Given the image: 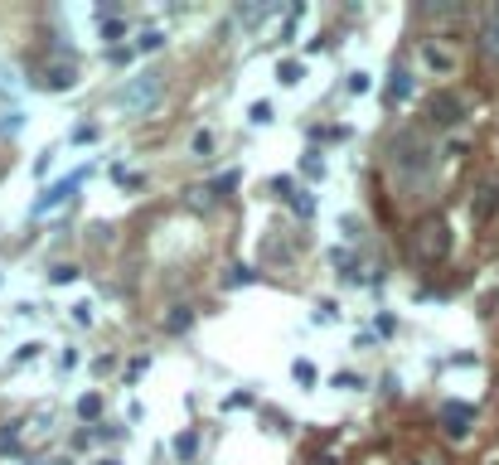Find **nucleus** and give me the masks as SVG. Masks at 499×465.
<instances>
[{"mask_svg":"<svg viewBox=\"0 0 499 465\" xmlns=\"http://www.w3.org/2000/svg\"><path fill=\"white\" fill-rule=\"evenodd\" d=\"M446 252H451V223L446 219H422L412 228V262L437 267V262H446Z\"/></svg>","mask_w":499,"mask_h":465,"instance_id":"nucleus-1","label":"nucleus"},{"mask_svg":"<svg viewBox=\"0 0 499 465\" xmlns=\"http://www.w3.org/2000/svg\"><path fill=\"white\" fill-rule=\"evenodd\" d=\"M160 73H141V78H131L121 92H116V107L121 111H146V107H155L160 102Z\"/></svg>","mask_w":499,"mask_h":465,"instance_id":"nucleus-2","label":"nucleus"},{"mask_svg":"<svg viewBox=\"0 0 499 465\" xmlns=\"http://www.w3.org/2000/svg\"><path fill=\"white\" fill-rule=\"evenodd\" d=\"M83 180H87V170H78V175H68V180H58V185H49V190H44V194H39V199H34V209H29V214H34V219H44V214H54L58 204H68L73 194L83 190Z\"/></svg>","mask_w":499,"mask_h":465,"instance_id":"nucleus-3","label":"nucleus"},{"mask_svg":"<svg viewBox=\"0 0 499 465\" xmlns=\"http://www.w3.org/2000/svg\"><path fill=\"white\" fill-rule=\"evenodd\" d=\"M471 422H475V407H471V403H446V407H442V432L451 441H466V437H471Z\"/></svg>","mask_w":499,"mask_h":465,"instance_id":"nucleus-4","label":"nucleus"},{"mask_svg":"<svg viewBox=\"0 0 499 465\" xmlns=\"http://www.w3.org/2000/svg\"><path fill=\"white\" fill-rule=\"evenodd\" d=\"M427 121H432V126H456V121H461V102H456L451 92L427 97Z\"/></svg>","mask_w":499,"mask_h":465,"instance_id":"nucleus-5","label":"nucleus"},{"mask_svg":"<svg viewBox=\"0 0 499 465\" xmlns=\"http://www.w3.org/2000/svg\"><path fill=\"white\" fill-rule=\"evenodd\" d=\"M44 92H68V87H78V68L73 63H49L44 68V78H39Z\"/></svg>","mask_w":499,"mask_h":465,"instance_id":"nucleus-6","label":"nucleus"},{"mask_svg":"<svg viewBox=\"0 0 499 465\" xmlns=\"http://www.w3.org/2000/svg\"><path fill=\"white\" fill-rule=\"evenodd\" d=\"M272 190H281V194H286V204H291V214H301V219H315V194H310V190H296L291 180H277Z\"/></svg>","mask_w":499,"mask_h":465,"instance_id":"nucleus-7","label":"nucleus"},{"mask_svg":"<svg viewBox=\"0 0 499 465\" xmlns=\"http://www.w3.org/2000/svg\"><path fill=\"white\" fill-rule=\"evenodd\" d=\"M170 451H175V461H185V465H190V461L199 456V432H180V437L170 441Z\"/></svg>","mask_w":499,"mask_h":465,"instance_id":"nucleus-8","label":"nucleus"},{"mask_svg":"<svg viewBox=\"0 0 499 465\" xmlns=\"http://www.w3.org/2000/svg\"><path fill=\"white\" fill-rule=\"evenodd\" d=\"M412 97V73L407 68H393V82H388V102H407Z\"/></svg>","mask_w":499,"mask_h":465,"instance_id":"nucleus-9","label":"nucleus"},{"mask_svg":"<svg viewBox=\"0 0 499 465\" xmlns=\"http://www.w3.org/2000/svg\"><path fill=\"white\" fill-rule=\"evenodd\" d=\"M190 325H194V310H190V305H170V315H165V329H170V334H185Z\"/></svg>","mask_w":499,"mask_h":465,"instance_id":"nucleus-10","label":"nucleus"},{"mask_svg":"<svg viewBox=\"0 0 499 465\" xmlns=\"http://www.w3.org/2000/svg\"><path fill=\"white\" fill-rule=\"evenodd\" d=\"M97 34H102V44H111V49H121V34H126V20H121V15H111V20H102V25H97Z\"/></svg>","mask_w":499,"mask_h":465,"instance_id":"nucleus-11","label":"nucleus"},{"mask_svg":"<svg viewBox=\"0 0 499 465\" xmlns=\"http://www.w3.org/2000/svg\"><path fill=\"white\" fill-rule=\"evenodd\" d=\"M155 49H165V34L160 29H146V34L131 39V54H155Z\"/></svg>","mask_w":499,"mask_h":465,"instance_id":"nucleus-12","label":"nucleus"},{"mask_svg":"<svg viewBox=\"0 0 499 465\" xmlns=\"http://www.w3.org/2000/svg\"><path fill=\"white\" fill-rule=\"evenodd\" d=\"M301 78H305V63H296V58H281L277 63V82L281 87H296Z\"/></svg>","mask_w":499,"mask_h":465,"instance_id":"nucleus-13","label":"nucleus"},{"mask_svg":"<svg viewBox=\"0 0 499 465\" xmlns=\"http://www.w3.org/2000/svg\"><path fill=\"white\" fill-rule=\"evenodd\" d=\"M248 121L252 126H272V121H277V107H272L267 97H257V102L248 107Z\"/></svg>","mask_w":499,"mask_h":465,"instance_id":"nucleus-14","label":"nucleus"},{"mask_svg":"<svg viewBox=\"0 0 499 465\" xmlns=\"http://www.w3.org/2000/svg\"><path fill=\"white\" fill-rule=\"evenodd\" d=\"M291 378H296L301 388H315L320 383V368H315L310 359H296V363H291Z\"/></svg>","mask_w":499,"mask_h":465,"instance_id":"nucleus-15","label":"nucleus"},{"mask_svg":"<svg viewBox=\"0 0 499 465\" xmlns=\"http://www.w3.org/2000/svg\"><path fill=\"white\" fill-rule=\"evenodd\" d=\"M422 63H427L432 73H451V58H446L437 44H422Z\"/></svg>","mask_w":499,"mask_h":465,"instance_id":"nucleus-16","label":"nucleus"},{"mask_svg":"<svg viewBox=\"0 0 499 465\" xmlns=\"http://www.w3.org/2000/svg\"><path fill=\"white\" fill-rule=\"evenodd\" d=\"M78 267H73V262H58V267H49V286H73V281H78Z\"/></svg>","mask_w":499,"mask_h":465,"instance_id":"nucleus-17","label":"nucleus"},{"mask_svg":"<svg viewBox=\"0 0 499 465\" xmlns=\"http://www.w3.org/2000/svg\"><path fill=\"white\" fill-rule=\"evenodd\" d=\"M78 417H83V422H97V417H102V393H83V398H78Z\"/></svg>","mask_w":499,"mask_h":465,"instance_id":"nucleus-18","label":"nucleus"},{"mask_svg":"<svg viewBox=\"0 0 499 465\" xmlns=\"http://www.w3.org/2000/svg\"><path fill=\"white\" fill-rule=\"evenodd\" d=\"M301 20H305V5H296V10H291V15H286V25H281L277 44H291V39H296V29H301Z\"/></svg>","mask_w":499,"mask_h":465,"instance_id":"nucleus-19","label":"nucleus"},{"mask_svg":"<svg viewBox=\"0 0 499 465\" xmlns=\"http://www.w3.org/2000/svg\"><path fill=\"white\" fill-rule=\"evenodd\" d=\"M73 325H78V329H92V325H97V305H92V301H78V305H73Z\"/></svg>","mask_w":499,"mask_h":465,"instance_id":"nucleus-20","label":"nucleus"},{"mask_svg":"<svg viewBox=\"0 0 499 465\" xmlns=\"http://www.w3.org/2000/svg\"><path fill=\"white\" fill-rule=\"evenodd\" d=\"M301 170H305V180H325V160H320L315 151H305V155H301Z\"/></svg>","mask_w":499,"mask_h":465,"instance_id":"nucleus-21","label":"nucleus"},{"mask_svg":"<svg viewBox=\"0 0 499 465\" xmlns=\"http://www.w3.org/2000/svg\"><path fill=\"white\" fill-rule=\"evenodd\" d=\"M111 180H116L121 190H141V185H146V175H136V170H121V165L111 170Z\"/></svg>","mask_w":499,"mask_h":465,"instance_id":"nucleus-22","label":"nucleus"},{"mask_svg":"<svg viewBox=\"0 0 499 465\" xmlns=\"http://www.w3.org/2000/svg\"><path fill=\"white\" fill-rule=\"evenodd\" d=\"M190 151H194V155H214V131H194V136H190Z\"/></svg>","mask_w":499,"mask_h":465,"instance_id":"nucleus-23","label":"nucleus"},{"mask_svg":"<svg viewBox=\"0 0 499 465\" xmlns=\"http://www.w3.org/2000/svg\"><path fill=\"white\" fill-rule=\"evenodd\" d=\"M39 354H44V344H39V339H29V344H20V349H15V363H34Z\"/></svg>","mask_w":499,"mask_h":465,"instance_id":"nucleus-24","label":"nucleus"},{"mask_svg":"<svg viewBox=\"0 0 499 465\" xmlns=\"http://www.w3.org/2000/svg\"><path fill=\"white\" fill-rule=\"evenodd\" d=\"M485 54L499 58V20H490V25H485Z\"/></svg>","mask_w":499,"mask_h":465,"instance_id":"nucleus-25","label":"nucleus"},{"mask_svg":"<svg viewBox=\"0 0 499 465\" xmlns=\"http://www.w3.org/2000/svg\"><path fill=\"white\" fill-rule=\"evenodd\" d=\"M248 281H257V272H248V267H233L223 276V286H248Z\"/></svg>","mask_w":499,"mask_h":465,"instance_id":"nucleus-26","label":"nucleus"},{"mask_svg":"<svg viewBox=\"0 0 499 465\" xmlns=\"http://www.w3.org/2000/svg\"><path fill=\"white\" fill-rule=\"evenodd\" d=\"M330 383H334V388H344V393H359V388H363V378H359V373H334Z\"/></svg>","mask_w":499,"mask_h":465,"instance_id":"nucleus-27","label":"nucleus"},{"mask_svg":"<svg viewBox=\"0 0 499 465\" xmlns=\"http://www.w3.org/2000/svg\"><path fill=\"white\" fill-rule=\"evenodd\" d=\"M78 363H83V354H78V349H63V354H58V373H73Z\"/></svg>","mask_w":499,"mask_h":465,"instance_id":"nucleus-28","label":"nucleus"},{"mask_svg":"<svg viewBox=\"0 0 499 465\" xmlns=\"http://www.w3.org/2000/svg\"><path fill=\"white\" fill-rule=\"evenodd\" d=\"M146 368H150V359H146V354H136L131 363H126V383H136V378L146 373Z\"/></svg>","mask_w":499,"mask_h":465,"instance_id":"nucleus-29","label":"nucleus"},{"mask_svg":"<svg viewBox=\"0 0 499 465\" xmlns=\"http://www.w3.org/2000/svg\"><path fill=\"white\" fill-rule=\"evenodd\" d=\"M490 209H499V185H490V190H485V199H480V209H475V214H480V219H485V214H490Z\"/></svg>","mask_w":499,"mask_h":465,"instance_id":"nucleus-30","label":"nucleus"},{"mask_svg":"<svg viewBox=\"0 0 499 465\" xmlns=\"http://www.w3.org/2000/svg\"><path fill=\"white\" fill-rule=\"evenodd\" d=\"M73 146H92V141H97V126H92V121H87V126H78V131H73Z\"/></svg>","mask_w":499,"mask_h":465,"instance_id":"nucleus-31","label":"nucleus"},{"mask_svg":"<svg viewBox=\"0 0 499 465\" xmlns=\"http://www.w3.org/2000/svg\"><path fill=\"white\" fill-rule=\"evenodd\" d=\"M131 44H121V49H107V63H116V68H121V63H131Z\"/></svg>","mask_w":499,"mask_h":465,"instance_id":"nucleus-32","label":"nucleus"},{"mask_svg":"<svg viewBox=\"0 0 499 465\" xmlns=\"http://www.w3.org/2000/svg\"><path fill=\"white\" fill-rule=\"evenodd\" d=\"M349 92L363 97V92H368V73H349Z\"/></svg>","mask_w":499,"mask_h":465,"instance_id":"nucleus-33","label":"nucleus"},{"mask_svg":"<svg viewBox=\"0 0 499 465\" xmlns=\"http://www.w3.org/2000/svg\"><path fill=\"white\" fill-rule=\"evenodd\" d=\"M373 329H378V334H393V329H397V320H393V315H378V320H373Z\"/></svg>","mask_w":499,"mask_h":465,"instance_id":"nucleus-34","label":"nucleus"},{"mask_svg":"<svg viewBox=\"0 0 499 465\" xmlns=\"http://www.w3.org/2000/svg\"><path fill=\"white\" fill-rule=\"evenodd\" d=\"M97 465H126V461H116V456H102V461H97Z\"/></svg>","mask_w":499,"mask_h":465,"instance_id":"nucleus-35","label":"nucleus"},{"mask_svg":"<svg viewBox=\"0 0 499 465\" xmlns=\"http://www.w3.org/2000/svg\"><path fill=\"white\" fill-rule=\"evenodd\" d=\"M315 465H339V461H334V456H320V461H315Z\"/></svg>","mask_w":499,"mask_h":465,"instance_id":"nucleus-36","label":"nucleus"},{"mask_svg":"<svg viewBox=\"0 0 499 465\" xmlns=\"http://www.w3.org/2000/svg\"><path fill=\"white\" fill-rule=\"evenodd\" d=\"M10 465H29V461H10Z\"/></svg>","mask_w":499,"mask_h":465,"instance_id":"nucleus-37","label":"nucleus"}]
</instances>
